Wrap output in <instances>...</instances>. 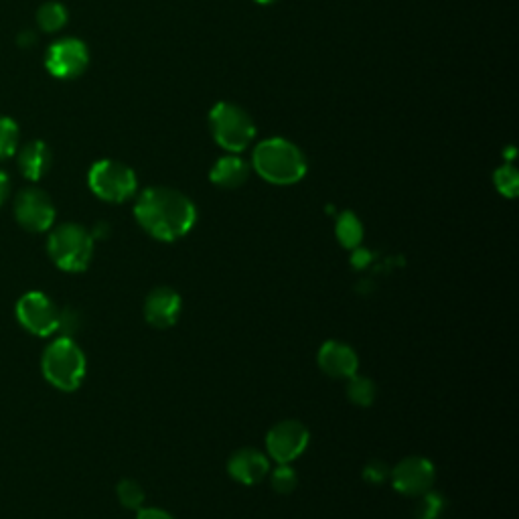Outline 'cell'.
I'll list each match as a JSON object with an SVG mask.
<instances>
[{"mask_svg":"<svg viewBox=\"0 0 519 519\" xmlns=\"http://www.w3.org/2000/svg\"><path fill=\"white\" fill-rule=\"evenodd\" d=\"M134 215L148 236L161 242H175L193 230L197 207L185 193L173 187H151L140 193Z\"/></svg>","mask_w":519,"mask_h":519,"instance_id":"obj_1","label":"cell"},{"mask_svg":"<svg viewBox=\"0 0 519 519\" xmlns=\"http://www.w3.org/2000/svg\"><path fill=\"white\" fill-rule=\"evenodd\" d=\"M252 167L272 185H294L307 175V159L303 151L286 138L262 140L254 151Z\"/></svg>","mask_w":519,"mask_h":519,"instance_id":"obj_2","label":"cell"},{"mask_svg":"<svg viewBox=\"0 0 519 519\" xmlns=\"http://www.w3.org/2000/svg\"><path fill=\"white\" fill-rule=\"evenodd\" d=\"M41 369L45 380L53 388L61 392H73L82 386L86 378L88 361L76 341L71 337H59L45 349Z\"/></svg>","mask_w":519,"mask_h":519,"instance_id":"obj_3","label":"cell"},{"mask_svg":"<svg viewBox=\"0 0 519 519\" xmlns=\"http://www.w3.org/2000/svg\"><path fill=\"white\" fill-rule=\"evenodd\" d=\"M211 134L224 151L238 155L252 144L256 124L250 114L232 102H219L209 112Z\"/></svg>","mask_w":519,"mask_h":519,"instance_id":"obj_4","label":"cell"},{"mask_svg":"<svg viewBox=\"0 0 519 519\" xmlns=\"http://www.w3.org/2000/svg\"><path fill=\"white\" fill-rule=\"evenodd\" d=\"M47 252L63 272H84L94 256V238L84 226L63 224L51 232Z\"/></svg>","mask_w":519,"mask_h":519,"instance_id":"obj_5","label":"cell"},{"mask_svg":"<svg viewBox=\"0 0 519 519\" xmlns=\"http://www.w3.org/2000/svg\"><path fill=\"white\" fill-rule=\"evenodd\" d=\"M90 189L108 203H124L134 197L138 181L130 167L118 161H98L88 175Z\"/></svg>","mask_w":519,"mask_h":519,"instance_id":"obj_6","label":"cell"},{"mask_svg":"<svg viewBox=\"0 0 519 519\" xmlns=\"http://www.w3.org/2000/svg\"><path fill=\"white\" fill-rule=\"evenodd\" d=\"M309 428L299 420H282L270 428L266 436V449L270 459L278 465H290L309 447Z\"/></svg>","mask_w":519,"mask_h":519,"instance_id":"obj_7","label":"cell"},{"mask_svg":"<svg viewBox=\"0 0 519 519\" xmlns=\"http://www.w3.org/2000/svg\"><path fill=\"white\" fill-rule=\"evenodd\" d=\"M59 309L43 292H27L17 303L19 323L37 337H49L59 331Z\"/></svg>","mask_w":519,"mask_h":519,"instance_id":"obj_8","label":"cell"},{"mask_svg":"<svg viewBox=\"0 0 519 519\" xmlns=\"http://www.w3.org/2000/svg\"><path fill=\"white\" fill-rule=\"evenodd\" d=\"M88 63H90V53L86 43L71 37L53 43L45 57V65L49 73L59 80H73L82 76Z\"/></svg>","mask_w":519,"mask_h":519,"instance_id":"obj_9","label":"cell"},{"mask_svg":"<svg viewBox=\"0 0 519 519\" xmlns=\"http://www.w3.org/2000/svg\"><path fill=\"white\" fill-rule=\"evenodd\" d=\"M15 217L27 232H47L55 221V205L41 189H25L15 201Z\"/></svg>","mask_w":519,"mask_h":519,"instance_id":"obj_10","label":"cell"},{"mask_svg":"<svg viewBox=\"0 0 519 519\" xmlns=\"http://www.w3.org/2000/svg\"><path fill=\"white\" fill-rule=\"evenodd\" d=\"M434 477H436V469L424 457L402 459L390 471V479H392L396 491H400L402 495H410V497H420V495L428 493L434 485Z\"/></svg>","mask_w":519,"mask_h":519,"instance_id":"obj_11","label":"cell"},{"mask_svg":"<svg viewBox=\"0 0 519 519\" xmlns=\"http://www.w3.org/2000/svg\"><path fill=\"white\" fill-rule=\"evenodd\" d=\"M181 294L171 286H157L144 301V319L155 329H169L181 317Z\"/></svg>","mask_w":519,"mask_h":519,"instance_id":"obj_12","label":"cell"},{"mask_svg":"<svg viewBox=\"0 0 519 519\" xmlns=\"http://www.w3.org/2000/svg\"><path fill=\"white\" fill-rule=\"evenodd\" d=\"M319 367L323 374H327L333 380H349L353 374H357L359 357L353 351L351 345L343 341H327L319 349Z\"/></svg>","mask_w":519,"mask_h":519,"instance_id":"obj_13","label":"cell"},{"mask_svg":"<svg viewBox=\"0 0 519 519\" xmlns=\"http://www.w3.org/2000/svg\"><path fill=\"white\" fill-rule=\"evenodd\" d=\"M228 473L242 485H256L270 473V461L256 449H240L230 457Z\"/></svg>","mask_w":519,"mask_h":519,"instance_id":"obj_14","label":"cell"},{"mask_svg":"<svg viewBox=\"0 0 519 519\" xmlns=\"http://www.w3.org/2000/svg\"><path fill=\"white\" fill-rule=\"evenodd\" d=\"M248 177H250V165L238 155L221 157L209 173L211 183L217 185L219 189H238L248 181Z\"/></svg>","mask_w":519,"mask_h":519,"instance_id":"obj_15","label":"cell"},{"mask_svg":"<svg viewBox=\"0 0 519 519\" xmlns=\"http://www.w3.org/2000/svg\"><path fill=\"white\" fill-rule=\"evenodd\" d=\"M51 167V151L41 140L29 142L19 153V169L29 181H39Z\"/></svg>","mask_w":519,"mask_h":519,"instance_id":"obj_16","label":"cell"},{"mask_svg":"<svg viewBox=\"0 0 519 519\" xmlns=\"http://www.w3.org/2000/svg\"><path fill=\"white\" fill-rule=\"evenodd\" d=\"M335 234H337V240L343 248H347V250L359 248V244L363 240V226H361L359 217L353 211H343L337 217Z\"/></svg>","mask_w":519,"mask_h":519,"instance_id":"obj_17","label":"cell"},{"mask_svg":"<svg viewBox=\"0 0 519 519\" xmlns=\"http://www.w3.org/2000/svg\"><path fill=\"white\" fill-rule=\"evenodd\" d=\"M378 390L374 380H369L365 376L353 374L347 380V398L355 404V406H372L376 402Z\"/></svg>","mask_w":519,"mask_h":519,"instance_id":"obj_18","label":"cell"},{"mask_svg":"<svg viewBox=\"0 0 519 519\" xmlns=\"http://www.w3.org/2000/svg\"><path fill=\"white\" fill-rule=\"evenodd\" d=\"M37 21L43 31L55 33V31L63 29V25L67 23V11L59 3H45L37 13Z\"/></svg>","mask_w":519,"mask_h":519,"instance_id":"obj_19","label":"cell"},{"mask_svg":"<svg viewBox=\"0 0 519 519\" xmlns=\"http://www.w3.org/2000/svg\"><path fill=\"white\" fill-rule=\"evenodd\" d=\"M19 146V128L11 118L0 116V161L15 155Z\"/></svg>","mask_w":519,"mask_h":519,"instance_id":"obj_20","label":"cell"},{"mask_svg":"<svg viewBox=\"0 0 519 519\" xmlns=\"http://www.w3.org/2000/svg\"><path fill=\"white\" fill-rule=\"evenodd\" d=\"M493 183H495V187H497V191L501 193V195H505V197H515L517 195V191H519V173H517V169L511 165V163H507V165H501L497 171H495V175H493Z\"/></svg>","mask_w":519,"mask_h":519,"instance_id":"obj_21","label":"cell"},{"mask_svg":"<svg viewBox=\"0 0 519 519\" xmlns=\"http://www.w3.org/2000/svg\"><path fill=\"white\" fill-rule=\"evenodd\" d=\"M116 493H118V499L120 503L126 507V509H140L142 503H144V489L138 481L134 479H122L116 487Z\"/></svg>","mask_w":519,"mask_h":519,"instance_id":"obj_22","label":"cell"},{"mask_svg":"<svg viewBox=\"0 0 519 519\" xmlns=\"http://www.w3.org/2000/svg\"><path fill=\"white\" fill-rule=\"evenodd\" d=\"M272 487L280 495H288L299 485V475L290 465H278L276 471H272Z\"/></svg>","mask_w":519,"mask_h":519,"instance_id":"obj_23","label":"cell"},{"mask_svg":"<svg viewBox=\"0 0 519 519\" xmlns=\"http://www.w3.org/2000/svg\"><path fill=\"white\" fill-rule=\"evenodd\" d=\"M444 509V499L440 493H424L420 495V505L416 509V519H440Z\"/></svg>","mask_w":519,"mask_h":519,"instance_id":"obj_24","label":"cell"},{"mask_svg":"<svg viewBox=\"0 0 519 519\" xmlns=\"http://www.w3.org/2000/svg\"><path fill=\"white\" fill-rule=\"evenodd\" d=\"M80 323H82L80 313L73 311L71 307H67L59 313V331H63V337H71L73 333H76L80 329Z\"/></svg>","mask_w":519,"mask_h":519,"instance_id":"obj_25","label":"cell"},{"mask_svg":"<svg viewBox=\"0 0 519 519\" xmlns=\"http://www.w3.org/2000/svg\"><path fill=\"white\" fill-rule=\"evenodd\" d=\"M363 477H365V481L378 485V483H384L390 477V469L384 461H369L365 471H363Z\"/></svg>","mask_w":519,"mask_h":519,"instance_id":"obj_26","label":"cell"},{"mask_svg":"<svg viewBox=\"0 0 519 519\" xmlns=\"http://www.w3.org/2000/svg\"><path fill=\"white\" fill-rule=\"evenodd\" d=\"M136 519H175L169 511L159 507H140Z\"/></svg>","mask_w":519,"mask_h":519,"instance_id":"obj_27","label":"cell"},{"mask_svg":"<svg viewBox=\"0 0 519 519\" xmlns=\"http://www.w3.org/2000/svg\"><path fill=\"white\" fill-rule=\"evenodd\" d=\"M9 189H11V183H9V177L0 171V205H3L9 197Z\"/></svg>","mask_w":519,"mask_h":519,"instance_id":"obj_28","label":"cell"},{"mask_svg":"<svg viewBox=\"0 0 519 519\" xmlns=\"http://www.w3.org/2000/svg\"><path fill=\"white\" fill-rule=\"evenodd\" d=\"M254 3H258V5H274V3H278V0H254Z\"/></svg>","mask_w":519,"mask_h":519,"instance_id":"obj_29","label":"cell"}]
</instances>
